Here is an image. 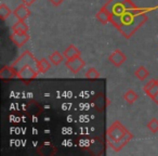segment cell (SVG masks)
<instances>
[{
  "label": "cell",
  "mask_w": 158,
  "mask_h": 156,
  "mask_svg": "<svg viewBox=\"0 0 158 156\" xmlns=\"http://www.w3.org/2000/svg\"><path fill=\"white\" fill-rule=\"evenodd\" d=\"M148 20L145 10L134 8L128 9L119 15L112 16L110 23L121 33L125 38L129 39Z\"/></svg>",
  "instance_id": "6da1fadb"
},
{
  "label": "cell",
  "mask_w": 158,
  "mask_h": 156,
  "mask_svg": "<svg viewBox=\"0 0 158 156\" xmlns=\"http://www.w3.org/2000/svg\"><path fill=\"white\" fill-rule=\"evenodd\" d=\"M31 66L33 68H35L38 72V60L31 54L29 51H24L15 61L12 63V67L16 70V72H20L23 67L25 66Z\"/></svg>",
  "instance_id": "7a4b0ae2"
},
{
  "label": "cell",
  "mask_w": 158,
  "mask_h": 156,
  "mask_svg": "<svg viewBox=\"0 0 158 156\" xmlns=\"http://www.w3.org/2000/svg\"><path fill=\"white\" fill-rule=\"evenodd\" d=\"M127 132L128 130L123 127V125H121V123L115 121L107 129V139L112 141H118L121 138H123Z\"/></svg>",
  "instance_id": "3957f363"
},
{
  "label": "cell",
  "mask_w": 158,
  "mask_h": 156,
  "mask_svg": "<svg viewBox=\"0 0 158 156\" xmlns=\"http://www.w3.org/2000/svg\"><path fill=\"white\" fill-rule=\"evenodd\" d=\"M132 139H133V134H132L131 132L128 131L127 133H126V136L123 137V138H121L120 140H118V141L107 140V144H108V146H110V149L114 150L115 152H119L126 144H127L128 142H130Z\"/></svg>",
  "instance_id": "277c9868"
},
{
  "label": "cell",
  "mask_w": 158,
  "mask_h": 156,
  "mask_svg": "<svg viewBox=\"0 0 158 156\" xmlns=\"http://www.w3.org/2000/svg\"><path fill=\"white\" fill-rule=\"evenodd\" d=\"M65 65H66V67H67L68 70L73 73V74H77V73H79L82 68L85 67L86 63H85V61L80 57H74V59H72V60H67V62L65 63Z\"/></svg>",
  "instance_id": "5b68a950"
},
{
  "label": "cell",
  "mask_w": 158,
  "mask_h": 156,
  "mask_svg": "<svg viewBox=\"0 0 158 156\" xmlns=\"http://www.w3.org/2000/svg\"><path fill=\"white\" fill-rule=\"evenodd\" d=\"M38 73L39 72H37L35 68L27 65V66H25V67H23L22 70L18 73V77L20 79L24 80V82H26V80H33L38 76Z\"/></svg>",
  "instance_id": "8992f818"
},
{
  "label": "cell",
  "mask_w": 158,
  "mask_h": 156,
  "mask_svg": "<svg viewBox=\"0 0 158 156\" xmlns=\"http://www.w3.org/2000/svg\"><path fill=\"white\" fill-rule=\"evenodd\" d=\"M29 38L31 36L28 35V33H12L10 36V39L18 48H22L28 41Z\"/></svg>",
  "instance_id": "52a82bcc"
},
{
  "label": "cell",
  "mask_w": 158,
  "mask_h": 156,
  "mask_svg": "<svg viewBox=\"0 0 158 156\" xmlns=\"http://www.w3.org/2000/svg\"><path fill=\"white\" fill-rule=\"evenodd\" d=\"M126 55L123 54V52L121 50H119V49H117V50L113 51L112 54L110 55V57H108V60H110V62L112 64H114L115 66H117V67H119V66H121L123 63L126 62Z\"/></svg>",
  "instance_id": "ba28073f"
},
{
  "label": "cell",
  "mask_w": 158,
  "mask_h": 156,
  "mask_svg": "<svg viewBox=\"0 0 158 156\" xmlns=\"http://www.w3.org/2000/svg\"><path fill=\"white\" fill-rule=\"evenodd\" d=\"M144 92L151 98L152 100L155 99L158 93V79H152L144 86Z\"/></svg>",
  "instance_id": "9c48e42d"
},
{
  "label": "cell",
  "mask_w": 158,
  "mask_h": 156,
  "mask_svg": "<svg viewBox=\"0 0 158 156\" xmlns=\"http://www.w3.org/2000/svg\"><path fill=\"white\" fill-rule=\"evenodd\" d=\"M13 14L15 15V18L18 20H21V21H25L29 15H31V10L27 8L26 5H21L16 8L15 10L13 11Z\"/></svg>",
  "instance_id": "30bf717a"
},
{
  "label": "cell",
  "mask_w": 158,
  "mask_h": 156,
  "mask_svg": "<svg viewBox=\"0 0 158 156\" xmlns=\"http://www.w3.org/2000/svg\"><path fill=\"white\" fill-rule=\"evenodd\" d=\"M0 77L3 80L12 79L14 77H18V72L12 66H3L0 70Z\"/></svg>",
  "instance_id": "8fae6325"
},
{
  "label": "cell",
  "mask_w": 158,
  "mask_h": 156,
  "mask_svg": "<svg viewBox=\"0 0 158 156\" xmlns=\"http://www.w3.org/2000/svg\"><path fill=\"white\" fill-rule=\"evenodd\" d=\"M97 19L102 24H107V23H110L112 15H110V12L108 10H106L104 7H102L101 10L97 13Z\"/></svg>",
  "instance_id": "7c38bea8"
},
{
  "label": "cell",
  "mask_w": 158,
  "mask_h": 156,
  "mask_svg": "<svg viewBox=\"0 0 158 156\" xmlns=\"http://www.w3.org/2000/svg\"><path fill=\"white\" fill-rule=\"evenodd\" d=\"M63 54H64V57H65V59L72 60V59H74V57H80L81 52H80V51H79L78 49L74 46V44H70L68 48L65 49V51L63 52Z\"/></svg>",
  "instance_id": "4fadbf2b"
},
{
  "label": "cell",
  "mask_w": 158,
  "mask_h": 156,
  "mask_svg": "<svg viewBox=\"0 0 158 156\" xmlns=\"http://www.w3.org/2000/svg\"><path fill=\"white\" fill-rule=\"evenodd\" d=\"M28 25L24 22V21L18 20V22L12 26V31L13 33H28Z\"/></svg>",
  "instance_id": "5bb4252c"
},
{
  "label": "cell",
  "mask_w": 158,
  "mask_h": 156,
  "mask_svg": "<svg viewBox=\"0 0 158 156\" xmlns=\"http://www.w3.org/2000/svg\"><path fill=\"white\" fill-rule=\"evenodd\" d=\"M64 57H65L64 54H61L59 51H54V52L49 57V60H50V62L53 64V65L57 66L64 61Z\"/></svg>",
  "instance_id": "9a60e30c"
},
{
  "label": "cell",
  "mask_w": 158,
  "mask_h": 156,
  "mask_svg": "<svg viewBox=\"0 0 158 156\" xmlns=\"http://www.w3.org/2000/svg\"><path fill=\"white\" fill-rule=\"evenodd\" d=\"M51 67V63L47 59H41L38 61V72L47 73Z\"/></svg>",
  "instance_id": "2e32d148"
},
{
  "label": "cell",
  "mask_w": 158,
  "mask_h": 156,
  "mask_svg": "<svg viewBox=\"0 0 158 156\" xmlns=\"http://www.w3.org/2000/svg\"><path fill=\"white\" fill-rule=\"evenodd\" d=\"M134 75H135V77L138 78V79L145 80L147 78V76L149 75V72L147 70V68L144 67V66H140V67H139L138 70H135Z\"/></svg>",
  "instance_id": "e0dca14e"
},
{
  "label": "cell",
  "mask_w": 158,
  "mask_h": 156,
  "mask_svg": "<svg viewBox=\"0 0 158 156\" xmlns=\"http://www.w3.org/2000/svg\"><path fill=\"white\" fill-rule=\"evenodd\" d=\"M123 98H125V100L129 104H133L134 102L136 101V99H138V95H136V93L134 92V91L132 90V89H130V90H128L127 92L125 93Z\"/></svg>",
  "instance_id": "ac0fdd59"
},
{
  "label": "cell",
  "mask_w": 158,
  "mask_h": 156,
  "mask_svg": "<svg viewBox=\"0 0 158 156\" xmlns=\"http://www.w3.org/2000/svg\"><path fill=\"white\" fill-rule=\"evenodd\" d=\"M11 13H12V10L8 6H6L5 3H2V5L0 6V19L2 21H5Z\"/></svg>",
  "instance_id": "d6986e66"
},
{
  "label": "cell",
  "mask_w": 158,
  "mask_h": 156,
  "mask_svg": "<svg viewBox=\"0 0 158 156\" xmlns=\"http://www.w3.org/2000/svg\"><path fill=\"white\" fill-rule=\"evenodd\" d=\"M100 76H101V75H100L99 70H95V68H93V67L89 68L86 73V77L88 78V79H97V78H99Z\"/></svg>",
  "instance_id": "ffe728a7"
},
{
  "label": "cell",
  "mask_w": 158,
  "mask_h": 156,
  "mask_svg": "<svg viewBox=\"0 0 158 156\" xmlns=\"http://www.w3.org/2000/svg\"><path fill=\"white\" fill-rule=\"evenodd\" d=\"M147 128L151 130L152 132H158V119L153 118L148 124H147Z\"/></svg>",
  "instance_id": "44dd1931"
},
{
  "label": "cell",
  "mask_w": 158,
  "mask_h": 156,
  "mask_svg": "<svg viewBox=\"0 0 158 156\" xmlns=\"http://www.w3.org/2000/svg\"><path fill=\"white\" fill-rule=\"evenodd\" d=\"M49 1H50L52 5H54L55 7H59V6L61 5L62 2H63L64 0H49Z\"/></svg>",
  "instance_id": "7402d4cb"
},
{
  "label": "cell",
  "mask_w": 158,
  "mask_h": 156,
  "mask_svg": "<svg viewBox=\"0 0 158 156\" xmlns=\"http://www.w3.org/2000/svg\"><path fill=\"white\" fill-rule=\"evenodd\" d=\"M35 1H36V0H22V2L24 3V5H26L27 7H28V6H31V5H33Z\"/></svg>",
  "instance_id": "603a6c76"
},
{
  "label": "cell",
  "mask_w": 158,
  "mask_h": 156,
  "mask_svg": "<svg viewBox=\"0 0 158 156\" xmlns=\"http://www.w3.org/2000/svg\"><path fill=\"white\" fill-rule=\"evenodd\" d=\"M153 101L155 102V103H156V104H157V105H158V93H157V95H156V97H155V99H154Z\"/></svg>",
  "instance_id": "cb8c5ba5"
}]
</instances>
